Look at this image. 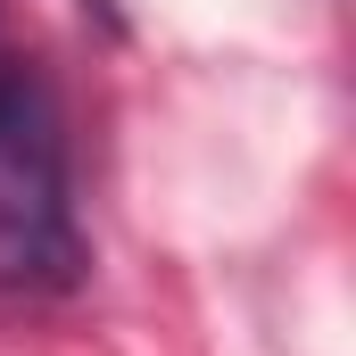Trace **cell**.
<instances>
[{
  "mask_svg": "<svg viewBox=\"0 0 356 356\" xmlns=\"http://www.w3.org/2000/svg\"><path fill=\"white\" fill-rule=\"evenodd\" d=\"M83 216L67 175V124L42 75L0 99V290L17 298H67L83 282Z\"/></svg>",
  "mask_w": 356,
  "mask_h": 356,
  "instance_id": "cell-1",
  "label": "cell"
},
{
  "mask_svg": "<svg viewBox=\"0 0 356 356\" xmlns=\"http://www.w3.org/2000/svg\"><path fill=\"white\" fill-rule=\"evenodd\" d=\"M33 75V58H25V33H17V17H8V0H0V99Z\"/></svg>",
  "mask_w": 356,
  "mask_h": 356,
  "instance_id": "cell-2",
  "label": "cell"
}]
</instances>
